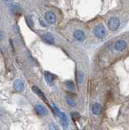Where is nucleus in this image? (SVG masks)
<instances>
[{
  "label": "nucleus",
  "instance_id": "nucleus-10",
  "mask_svg": "<svg viewBox=\"0 0 129 130\" xmlns=\"http://www.w3.org/2000/svg\"><path fill=\"white\" fill-rule=\"evenodd\" d=\"M60 121H61V124L63 126V128L64 129H67L68 125H69V123H68L67 117V115H66L65 113L62 112L61 116H60Z\"/></svg>",
  "mask_w": 129,
  "mask_h": 130
},
{
  "label": "nucleus",
  "instance_id": "nucleus-8",
  "mask_svg": "<svg viewBox=\"0 0 129 130\" xmlns=\"http://www.w3.org/2000/svg\"><path fill=\"white\" fill-rule=\"evenodd\" d=\"M35 110H36V111H37V113L40 116H46V114H47L46 108L42 104H37V105H36L35 106Z\"/></svg>",
  "mask_w": 129,
  "mask_h": 130
},
{
  "label": "nucleus",
  "instance_id": "nucleus-9",
  "mask_svg": "<svg viewBox=\"0 0 129 130\" xmlns=\"http://www.w3.org/2000/svg\"><path fill=\"white\" fill-rule=\"evenodd\" d=\"M102 106L98 103H94L92 107V111L95 116H100L102 114Z\"/></svg>",
  "mask_w": 129,
  "mask_h": 130
},
{
  "label": "nucleus",
  "instance_id": "nucleus-20",
  "mask_svg": "<svg viewBox=\"0 0 129 130\" xmlns=\"http://www.w3.org/2000/svg\"><path fill=\"white\" fill-rule=\"evenodd\" d=\"M3 32L0 31V40H2L3 39Z\"/></svg>",
  "mask_w": 129,
  "mask_h": 130
},
{
  "label": "nucleus",
  "instance_id": "nucleus-15",
  "mask_svg": "<svg viewBox=\"0 0 129 130\" xmlns=\"http://www.w3.org/2000/svg\"><path fill=\"white\" fill-rule=\"evenodd\" d=\"M66 101H67V103L71 106L72 107H76V102L73 99H71V97H66Z\"/></svg>",
  "mask_w": 129,
  "mask_h": 130
},
{
  "label": "nucleus",
  "instance_id": "nucleus-2",
  "mask_svg": "<svg viewBox=\"0 0 129 130\" xmlns=\"http://www.w3.org/2000/svg\"><path fill=\"white\" fill-rule=\"evenodd\" d=\"M120 21L117 17H111L108 20V28L110 31H116L119 29Z\"/></svg>",
  "mask_w": 129,
  "mask_h": 130
},
{
  "label": "nucleus",
  "instance_id": "nucleus-17",
  "mask_svg": "<svg viewBox=\"0 0 129 130\" xmlns=\"http://www.w3.org/2000/svg\"><path fill=\"white\" fill-rule=\"evenodd\" d=\"M49 130H59V127L54 123H50L49 124Z\"/></svg>",
  "mask_w": 129,
  "mask_h": 130
},
{
  "label": "nucleus",
  "instance_id": "nucleus-19",
  "mask_svg": "<svg viewBox=\"0 0 129 130\" xmlns=\"http://www.w3.org/2000/svg\"><path fill=\"white\" fill-rule=\"evenodd\" d=\"M40 23H42V26H43V27H46V24H45V23H44L42 20H40Z\"/></svg>",
  "mask_w": 129,
  "mask_h": 130
},
{
  "label": "nucleus",
  "instance_id": "nucleus-4",
  "mask_svg": "<svg viewBox=\"0 0 129 130\" xmlns=\"http://www.w3.org/2000/svg\"><path fill=\"white\" fill-rule=\"evenodd\" d=\"M73 36H74V38L78 41L80 42H84V40L86 39V35H85V32L84 31L80 30V29H77L74 32L73 34Z\"/></svg>",
  "mask_w": 129,
  "mask_h": 130
},
{
  "label": "nucleus",
  "instance_id": "nucleus-14",
  "mask_svg": "<svg viewBox=\"0 0 129 130\" xmlns=\"http://www.w3.org/2000/svg\"><path fill=\"white\" fill-rule=\"evenodd\" d=\"M76 76H77V82L79 84H81L84 80V73L81 71H78Z\"/></svg>",
  "mask_w": 129,
  "mask_h": 130
},
{
  "label": "nucleus",
  "instance_id": "nucleus-3",
  "mask_svg": "<svg viewBox=\"0 0 129 130\" xmlns=\"http://www.w3.org/2000/svg\"><path fill=\"white\" fill-rule=\"evenodd\" d=\"M127 43L126 41L123 39H120V40H118L115 43L114 48L116 51H122L127 47Z\"/></svg>",
  "mask_w": 129,
  "mask_h": 130
},
{
  "label": "nucleus",
  "instance_id": "nucleus-18",
  "mask_svg": "<svg viewBox=\"0 0 129 130\" xmlns=\"http://www.w3.org/2000/svg\"><path fill=\"white\" fill-rule=\"evenodd\" d=\"M26 21L28 23V25L32 27V25H33V21H32V19L30 18V16H26Z\"/></svg>",
  "mask_w": 129,
  "mask_h": 130
},
{
  "label": "nucleus",
  "instance_id": "nucleus-6",
  "mask_svg": "<svg viewBox=\"0 0 129 130\" xmlns=\"http://www.w3.org/2000/svg\"><path fill=\"white\" fill-rule=\"evenodd\" d=\"M13 86H14L15 90L17 92H22L25 90V84H24L23 80L20 79H17L14 81Z\"/></svg>",
  "mask_w": 129,
  "mask_h": 130
},
{
  "label": "nucleus",
  "instance_id": "nucleus-16",
  "mask_svg": "<svg viewBox=\"0 0 129 130\" xmlns=\"http://www.w3.org/2000/svg\"><path fill=\"white\" fill-rule=\"evenodd\" d=\"M53 111L54 112V114L56 116H61V114H62V112L60 111V110L56 107V106L54 104L53 105Z\"/></svg>",
  "mask_w": 129,
  "mask_h": 130
},
{
  "label": "nucleus",
  "instance_id": "nucleus-5",
  "mask_svg": "<svg viewBox=\"0 0 129 130\" xmlns=\"http://www.w3.org/2000/svg\"><path fill=\"white\" fill-rule=\"evenodd\" d=\"M42 38L44 42L50 44V45H52L54 43V38L53 34H50V32H46V34H42Z\"/></svg>",
  "mask_w": 129,
  "mask_h": 130
},
{
  "label": "nucleus",
  "instance_id": "nucleus-13",
  "mask_svg": "<svg viewBox=\"0 0 129 130\" xmlns=\"http://www.w3.org/2000/svg\"><path fill=\"white\" fill-rule=\"evenodd\" d=\"M66 87L68 90L70 91H75L76 90V85L74 84L73 81L71 80H68L66 82Z\"/></svg>",
  "mask_w": 129,
  "mask_h": 130
},
{
  "label": "nucleus",
  "instance_id": "nucleus-7",
  "mask_svg": "<svg viewBox=\"0 0 129 130\" xmlns=\"http://www.w3.org/2000/svg\"><path fill=\"white\" fill-rule=\"evenodd\" d=\"M45 19L46 21L50 24H53L56 22V15L54 13L51 11H48L45 14Z\"/></svg>",
  "mask_w": 129,
  "mask_h": 130
},
{
  "label": "nucleus",
  "instance_id": "nucleus-12",
  "mask_svg": "<svg viewBox=\"0 0 129 130\" xmlns=\"http://www.w3.org/2000/svg\"><path fill=\"white\" fill-rule=\"evenodd\" d=\"M33 91L35 93H37V94L42 99H43L45 102H47V100H46V97H45V95H44V93L40 90V89L37 87V86H33Z\"/></svg>",
  "mask_w": 129,
  "mask_h": 130
},
{
  "label": "nucleus",
  "instance_id": "nucleus-1",
  "mask_svg": "<svg viewBox=\"0 0 129 130\" xmlns=\"http://www.w3.org/2000/svg\"><path fill=\"white\" fill-rule=\"evenodd\" d=\"M93 32H94V34L95 35L96 38H103L106 35V29L102 24H99L98 25L95 26L94 30H93Z\"/></svg>",
  "mask_w": 129,
  "mask_h": 130
},
{
  "label": "nucleus",
  "instance_id": "nucleus-11",
  "mask_svg": "<svg viewBox=\"0 0 129 130\" xmlns=\"http://www.w3.org/2000/svg\"><path fill=\"white\" fill-rule=\"evenodd\" d=\"M44 75H45V79L46 80V82L49 85H53V82L55 79V76L49 72H46Z\"/></svg>",
  "mask_w": 129,
  "mask_h": 130
}]
</instances>
